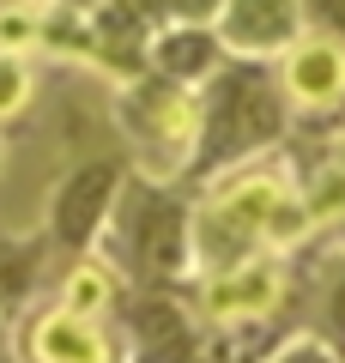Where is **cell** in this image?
I'll return each mask as SVG.
<instances>
[{"mask_svg":"<svg viewBox=\"0 0 345 363\" xmlns=\"http://www.w3.org/2000/svg\"><path fill=\"white\" fill-rule=\"evenodd\" d=\"M31 97V67L18 55H0V116H18Z\"/></svg>","mask_w":345,"mask_h":363,"instance_id":"cell-12","label":"cell"},{"mask_svg":"<svg viewBox=\"0 0 345 363\" xmlns=\"http://www.w3.org/2000/svg\"><path fill=\"white\" fill-rule=\"evenodd\" d=\"M285 104L291 109H333L345 97V43L333 30H315V37H297L285 49L279 67Z\"/></svg>","mask_w":345,"mask_h":363,"instance_id":"cell-5","label":"cell"},{"mask_svg":"<svg viewBox=\"0 0 345 363\" xmlns=\"http://www.w3.org/2000/svg\"><path fill=\"white\" fill-rule=\"evenodd\" d=\"M333 157H339V164H333V182H321V194H315V206H309V212H327V200L345 194V133H339V152H333Z\"/></svg>","mask_w":345,"mask_h":363,"instance_id":"cell-16","label":"cell"},{"mask_svg":"<svg viewBox=\"0 0 345 363\" xmlns=\"http://www.w3.org/2000/svg\"><path fill=\"white\" fill-rule=\"evenodd\" d=\"M321 333H327V345L345 357V267L333 272V285H327V297H321Z\"/></svg>","mask_w":345,"mask_h":363,"instance_id":"cell-13","label":"cell"},{"mask_svg":"<svg viewBox=\"0 0 345 363\" xmlns=\"http://www.w3.org/2000/svg\"><path fill=\"white\" fill-rule=\"evenodd\" d=\"M121 242H128V267L140 279H158V285L176 279L188 267V206L164 188H152V182H133Z\"/></svg>","mask_w":345,"mask_h":363,"instance_id":"cell-2","label":"cell"},{"mask_svg":"<svg viewBox=\"0 0 345 363\" xmlns=\"http://www.w3.org/2000/svg\"><path fill=\"white\" fill-rule=\"evenodd\" d=\"M285 297V272L273 260H236L230 279L212 285V309L218 315H267Z\"/></svg>","mask_w":345,"mask_h":363,"instance_id":"cell-7","label":"cell"},{"mask_svg":"<svg viewBox=\"0 0 345 363\" xmlns=\"http://www.w3.org/2000/svg\"><path fill=\"white\" fill-rule=\"evenodd\" d=\"M133 333L146 345V363H188V351H194V333H188V321H182V309L170 297L133 303Z\"/></svg>","mask_w":345,"mask_h":363,"instance_id":"cell-9","label":"cell"},{"mask_svg":"<svg viewBox=\"0 0 345 363\" xmlns=\"http://www.w3.org/2000/svg\"><path fill=\"white\" fill-rule=\"evenodd\" d=\"M218 30H200V25H170L164 37L152 43V61L170 85H188V79H206L218 67Z\"/></svg>","mask_w":345,"mask_h":363,"instance_id":"cell-8","label":"cell"},{"mask_svg":"<svg viewBox=\"0 0 345 363\" xmlns=\"http://www.w3.org/2000/svg\"><path fill=\"white\" fill-rule=\"evenodd\" d=\"M152 13H170V18H182V25H194V18H206V13H218L224 0H146Z\"/></svg>","mask_w":345,"mask_h":363,"instance_id":"cell-15","label":"cell"},{"mask_svg":"<svg viewBox=\"0 0 345 363\" xmlns=\"http://www.w3.org/2000/svg\"><path fill=\"white\" fill-rule=\"evenodd\" d=\"M115 194H121V164H115V157H91V164H79L73 176L61 182L55 206H49L55 242L73 248V255H85V242L103 230V218H109Z\"/></svg>","mask_w":345,"mask_h":363,"instance_id":"cell-3","label":"cell"},{"mask_svg":"<svg viewBox=\"0 0 345 363\" xmlns=\"http://www.w3.org/2000/svg\"><path fill=\"white\" fill-rule=\"evenodd\" d=\"M103 297H109V272L103 267H79L73 279H67V309L91 315V309H103Z\"/></svg>","mask_w":345,"mask_h":363,"instance_id":"cell-11","label":"cell"},{"mask_svg":"<svg viewBox=\"0 0 345 363\" xmlns=\"http://www.w3.org/2000/svg\"><path fill=\"white\" fill-rule=\"evenodd\" d=\"M303 37V0H224L218 6V43L230 55H279Z\"/></svg>","mask_w":345,"mask_h":363,"instance_id":"cell-4","label":"cell"},{"mask_svg":"<svg viewBox=\"0 0 345 363\" xmlns=\"http://www.w3.org/2000/svg\"><path fill=\"white\" fill-rule=\"evenodd\" d=\"M0 351H6V327H0Z\"/></svg>","mask_w":345,"mask_h":363,"instance_id":"cell-17","label":"cell"},{"mask_svg":"<svg viewBox=\"0 0 345 363\" xmlns=\"http://www.w3.org/2000/svg\"><path fill=\"white\" fill-rule=\"evenodd\" d=\"M31 351H37V363H109L103 333H97L79 309L43 315V321L31 327Z\"/></svg>","mask_w":345,"mask_h":363,"instance_id":"cell-6","label":"cell"},{"mask_svg":"<svg viewBox=\"0 0 345 363\" xmlns=\"http://www.w3.org/2000/svg\"><path fill=\"white\" fill-rule=\"evenodd\" d=\"M73 6H91V0H73Z\"/></svg>","mask_w":345,"mask_h":363,"instance_id":"cell-18","label":"cell"},{"mask_svg":"<svg viewBox=\"0 0 345 363\" xmlns=\"http://www.w3.org/2000/svg\"><path fill=\"white\" fill-rule=\"evenodd\" d=\"M285 85L279 73H267L261 61H236L224 79H218L212 104L200 109V145H194V164L212 169V164H236V157L261 152L285 133Z\"/></svg>","mask_w":345,"mask_h":363,"instance_id":"cell-1","label":"cell"},{"mask_svg":"<svg viewBox=\"0 0 345 363\" xmlns=\"http://www.w3.org/2000/svg\"><path fill=\"white\" fill-rule=\"evenodd\" d=\"M43 272V248L37 242H0V309H18L31 297Z\"/></svg>","mask_w":345,"mask_h":363,"instance_id":"cell-10","label":"cell"},{"mask_svg":"<svg viewBox=\"0 0 345 363\" xmlns=\"http://www.w3.org/2000/svg\"><path fill=\"white\" fill-rule=\"evenodd\" d=\"M273 363H345V357L327 345V339H297V345H285Z\"/></svg>","mask_w":345,"mask_h":363,"instance_id":"cell-14","label":"cell"}]
</instances>
